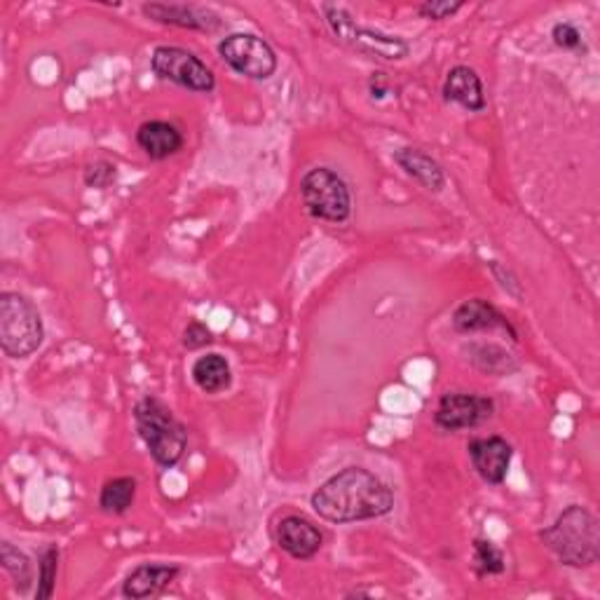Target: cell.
I'll return each mask as SVG.
<instances>
[{"label": "cell", "mask_w": 600, "mask_h": 600, "mask_svg": "<svg viewBox=\"0 0 600 600\" xmlns=\"http://www.w3.org/2000/svg\"><path fill=\"white\" fill-rule=\"evenodd\" d=\"M368 87H371V94H373V97H378V99H383V97H385V94H387V85H385V73H373V78H371Z\"/></svg>", "instance_id": "cell-28"}, {"label": "cell", "mask_w": 600, "mask_h": 600, "mask_svg": "<svg viewBox=\"0 0 600 600\" xmlns=\"http://www.w3.org/2000/svg\"><path fill=\"white\" fill-rule=\"evenodd\" d=\"M275 539L279 549L287 551L296 560L314 558L324 544L322 531L312 521L298 514H289L275 525Z\"/></svg>", "instance_id": "cell-10"}, {"label": "cell", "mask_w": 600, "mask_h": 600, "mask_svg": "<svg viewBox=\"0 0 600 600\" xmlns=\"http://www.w3.org/2000/svg\"><path fill=\"white\" fill-rule=\"evenodd\" d=\"M0 562H3L6 572L12 577L14 589L19 593H26L33 585V566L24 551H19L12 542H0Z\"/></svg>", "instance_id": "cell-21"}, {"label": "cell", "mask_w": 600, "mask_h": 600, "mask_svg": "<svg viewBox=\"0 0 600 600\" xmlns=\"http://www.w3.org/2000/svg\"><path fill=\"white\" fill-rule=\"evenodd\" d=\"M539 539L562 566L589 568L600 558V533L596 516L579 504H570Z\"/></svg>", "instance_id": "cell-2"}, {"label": "cell", "mask_w": 600, "mask_h": 600, "mask_svg": "<svg viewBox=\"0 0 600 600\" xmlns=\"http://www.w3.org/2000/svg\"><path fill=\"white\" fill-rule=\"evenodd\" d=\"M469 352V360L474 362L476 368L485 371V373H497V375H506L516 371V362L512 360L510 352H504L502 347L493 345V343H472L469 347H464Z\"/></svg>", "instance_id": "cell-20"}, {"label": "cell", "mask_w": 600, "mask_h": 600, "mask_svg": "<svg viewBox=\"0 0 600 600\" xmlns=\"http://www.w3.org/2000/svg\"><path fill=\"white\" fill-rule=\"evenodd\" d=\"M137 431L153 460L169 469L181 462L188 448V429L160 399L143 397L135 406Z\"/></svg>", "instance_id": "cell-3"}, {"label": "cell", "mask_w": 600, "mask_h": 600, "mask_svg": "<svg viewBox=\"0 0 600 600\" xmlns=\"http://www.w3.org/2000/svg\"><path fill=\"white\" fill-rule=\"evenodd\" d=\"M191 375H193L195 385L206 394L225 392L233 383V371H231L228 360L216 352L200 356V360L193 364Z\"/></svg>", "instance_id": "cell-18"}, {"label": "cell", "mask_w": 600, "mask_h": 600, "mask_svg": "<svg viewBox=\"0 0 600 600\" xmlns=\"http://www.w3.org/2000/svg\"><path fill=\"white\" fill-rule=\"evenodd\" d=\"M214 343V333L210 331V326L202 322H191L183 331V347L188 350H202L206 345Z\"/></svg>", "instance_id": "cell-26"}, {"label": "cell", "mask_w": 600, "mask_h": 600, "mask_svg": "<svg viewBox=\"0 0 600 600\" xmlns=\"http://www.w3.org/2000/svg\"><path fill=\"white\" fill-rule=\"evenodd\" d=\"M137 143L150 160H167L183 148V135L172 122L148 120L137 129Z\"/></svg>", "instance_id": "cell-16"}, {"label": "cell", "mask_w": 600, "mask_h": 600, "mask_svg": "<svg viewBox=\"0 0 600 600\" xmlns=\"http://www.w3.org/2000/svg\"><path fill=\"white\" fill-rule=\"evenodd\" d=\"M221 60L244 78L268 81L277 71V54L268 41L254 33H231L218 43Z\"/></svg>", "instance_id": "cell-7"}, {"label": "cell", "mask_w": 600, "mask_h": 600, "mask_svg": "<svg viewBox=\"0 0 600 600\" xmlns=\"http://www.w3.org/2000/svg\"><path fill=\"white\" fill-rule=\"evenodd\" d=\"M467 450H469V458H472L476 474L485 483L500 485L506 479V472H510V464L514 458V450L502 437L472 439L469 441Z\"/></svg>", "instance_id": "cell-11"}, {"label": "cell", "mask_w": 600, "mask_h": 600, "mask_svg": "<svg viewBox=\"0 0 600 600\" xmlns=\"http://www.w3.org/2000/svg\"><path fill=\"white\" fill-rule=\"evenodd\" d=\"M56 570H60V547L47 544V547L38 556V589L35 600H47L54 593Z\"/></svg>", "instance_id": "cell-22"}, {"label": "cell", "mask_w": 600, "mask_h": 600, "mask_svg": "<svg viewBox=\"0 0 600 600\" xmlns=\"http://www.w3.org/2000/svg\"><path fill=\"white\" fill-rule=\"evenodd\" d=\"M150 66L162 81L174 83L191 92L210 94L216 87V75L197 54L176 45H160L150 56Z\"/></svg>", "instance_id": "cell-6"}, {"label": "cell", "mask_w": 600, "mask_h": 600, "mask_svg": "<svg viewBox=\"0 0 600 600\" xmlns=\"http://www.w3.org/2000/svg\"><path fill=\"white\" fill-rule=\"evenodd\" d=\"M116 174H118V167L108 162V160H94L92 164L85 167V185L89 188H99V191H104V188H108L113 181H116Z\"/></svg>", "instance_id": "cell-24"}, {"label": "cell", "mask_w": 600, "mask_h": 600, "mask_svg": "<svg viewBox=\"0 0 600 600\" xmlns=\"http://www.w3.org/2000/svg\"><path fill=\"white\" fill-rule=\"evenodd\" d=\"M474 568L481 577L502 575L506 568L504 554L495 547L493 542L479 537V539H474Z\"/></svg>", "instance_id": "cell-23"}, {"label": "cell", "mask_w": 600, "mask_h": 600, "mask_svg": "<svg viewBox=\"0 0 600 600\" xmlns=\"http://www.w3.org/2000/svg\"><path fill=\"white\" fill-rule=\"evenodd\" d=\"M464 3H448V0H427V3L418 6V12L431 22H441V19L453 17L458 10H462Z\"/></svg>", "instance_id": "cell-27"}, {"label": "cell", "mask_w": 600, "mask_h": 600, "mask_svg": "<svg viewBox=\"0 0 600 600\" xmlns=\"http://www.w3.org/2000/svg\"><path fill=\"white\" fill-rule=\"evenodd\" d=\"M143 14L153 22L167 24V26H179L188 31H202V33H212L221 29V19L197 6H185V3H146Z\"/></svg>", "instance_id": "cell-12"}, {"label": "cell", "mask_w": 600, "mask_h": 600, "mask_svg": "<svg viewBox=\"0 0 600 600\" xmlns=\"http://www.w3.org/2000/svg\"><path fill=\"white\" fill-rule=\"evenodd\" d=\"M453 329L458 333H479V331H493V329H504L510 331L512 338L516 341L518 333L493 303H488L483 298H472L464 300L462 306L453 312Z\"/></svg>", "instance_id": "cell-13"}, {"label": "cell", "mask_w": 600, "mask_h": 600, "mask_svg": "<svg viewBox=\"0 0 600 600\" xmlns=\"http://www.w3.org/2000/svg\"><path fill=\"white\" fill-rule=\"evenodd\" d=\"M312 510L331 523L381 518L392 512L394 491L364 467H347L312 493Z\"/></svg>", "instance_id": "cell-1"}, {"label": "cell", "mask_w": 600, "mask_h": 600, "mask_svg": "<svg viewBox=\"0 0 600 600\" xmlns=\"http://www.w3.org/2000/svg\"><path fill=\"white\" fill-rule=\"evenodd\" d=\"M137 497V479L131 476H118L104 483L99 493V506L106 514H125Z\"/></svg>", "instance_id": "cell-19"}, {"label": "cell", "mask_w": 600, "mask_h": 600, "mask_svg": "<svg viewBox=\"0 0 600 600\" xmlns=\"http://www.w3.org/2000/svg\"><path fill=\"white\" fill-rule=\"evenodd\" d=\"M43 317L22 293H0V347L10 360H26L43 345Z\"/></svg>", "instance_id": "cell-4"}, {"label": "cell", "mask_w": 600, "mask_h": 600, "mask_svg": "<svg viewBox=\"0 0 600 600\" xmlns=\"http://www.w3.org/2000/svg\"><path fill=\"white\" fill-rule=\"evenodd\" d=\"M443 99L460 104L469 113L485 108V92L479 73L469 66H453L443 81Z\"/></svg>", "instance_id": "cell-15"}, {"label": "cell", "mask_w": 600, "mask_h": 600, "mask_svg": "<svg viewBox=\"0 0 600 600\" xmlns=\"http://www.w3.org/2000/svg\"><path fill=\"white\" fill-rule=\"evenodd\" d=\"M324 12H326V19H329L333 33L360 52L375 54V56H381V60H389V62L404 60V56L408 54V43L401 41V38L356 26L352 22V17L347 14V10L338 8V6H324Z\"/></svg>", "instance_id": "cell-8"}, {"label": "cell", "mask_w": 600, "mask_h": 600, "mask_svg": "<svg viewBox=\"0 0 600 600\" xmlns=\"http://www.w3.org/2000/svg\"><path fill=\"white\" fill-rule=\"evenodd\" d=\"M551 38H554V43L558 47H562V50H572V52L585 50V41H581L579 29L575 24H570V22L556 24L554 31H551Z\"/></svg>", "instance_id": "cell-25"}, {"label": "cell", "mask_w": 600, "mask_h": 600, "mask_svg": "<svg viewBox=\"0 0 600 600\" xmlns=\"http://www.w3.org/2000/svg\"><path fill=\"white\" fill-rule=\"evenodd\" d=\"M493 413H495L493 399L481 397V394L456 392V394H443L435 413V422L443 431L474 429L491 420Z\"/></svg>", "instance_id": "cell-9"}, {"label": "cell", "mask_w": 600, "mask_h": 600, "mask_svg": "<svg viewBox=\"0 0 600 600\" xmlns=\"http://www.w3.org/2000/svg\"><path fill=\"white\" fill-rule=\"evenodd\" d=\"M300 197L312 218L345 223L352 214V193L343 176L329 167H317L300 179Z\"/></svg>", "instance_id": "cell-5"}, {"label": "cell", "mask_w": 600, "mask_h": 600, "mask_svg": "<svg viewBox=\"0 0 600 600\" xmlns=\"http://www.w3.org/2000/svg\"><path fill=\"white\" fill-rule=\"evenodd\" d=\"M394 162L404 169V174H408L413 181H418L422 188H427V191L441 193L446 188V174L441 164L420 148L394 150Z\"/></svg>", "instance_id": "cell-17"}, {"label": "cell", "mask_w": 600, "mask_h": 600, "mask_svg": "<svg viewBox=\"0 0 600 600\" xmlns=\"http://www.w3.org/2000/svg\"><path fill=\"white\" fill-rule=\"evenodd\" d=\"M181 568L167 562H143L135 568L122 581V596L131 600H146L160 596L172 581H176Z\"/></svg>", "instance_id": "cell-14"}]
</instances>
